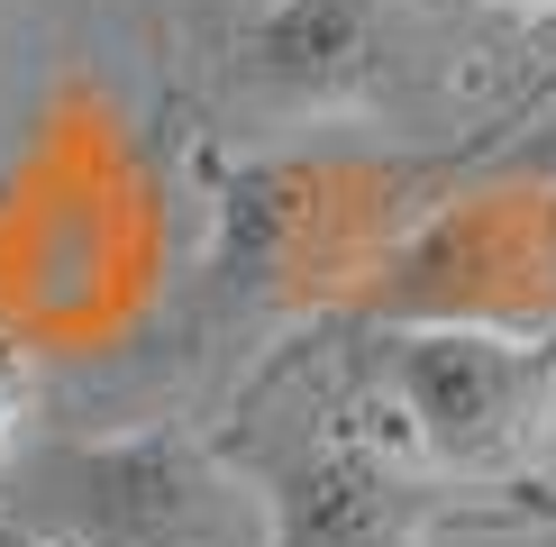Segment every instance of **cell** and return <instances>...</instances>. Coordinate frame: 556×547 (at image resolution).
I'll return each instance as SVG.
<instances>
[{"label": "cell", "mask_w": 556, "mask_h": 547, "mask_svg": "<svg viewBox=\"0 0 556 547\" xmlns=\"http://www.w3.org/2000/svg\"><path fill=\"white\" fill-rule=\"evenodd\" d=\"M28 420H37V365L18 338H0V474L18 466V447H28Z\"/></svg>", "instance_id": "obj_5"}, {"label": "cell", "mask_w": 556, "mask_h": 547, "mask_svg": "<svg viewBox=\"0 0 556 547\" xmlns=\"http://www.w3.org/2000/svg\"><path fill=\"white\" fill-rule=\"evenodd\" d=\"M375 374L410 447L456 484H520L539 456H556V347L475 319H420L375 347Z\"/></svg>", "instance_id": "obj_2"}, {"label": "cell", "mask_w": 556, "mask_h": 547, "mask_svg": "<svg viewBox=\"0 0 556 547\" xmlns=\"http://www.w3.org/2000/svg\"><path fill=\"white\" fill-rule=\"evenodd\" d=\"M0 501L37 547H283L274 484L174 420L28 438L0 474Z\"/></svg>", "instance_id": "obj_1"}, {"label": "cell", "mask_w": 556, "mask_h": 547, "mask_svg": "<svg viewBox=\"0 0 556 547\" xmlns=\"http://www.w3.org/2000/svg\"><path fill=\"white\" fill-rule=\"evenodd\" d=\"M274 511H283V547H392V501L365 466L292 474V493H274Z\"/></svg>", "instance_id": "obj_4"}, {"label": "cell", "mask_w": 556, "mask_h": 547, "mask_svg": "<svg viewBox=\"0 0 556 547\" xmlns=\"http://www.w3.org/2000/svg\"><path fill=\"white\" fill-rule=\"evenodd\" d=\"M502 165H511V174H556V101L539 110V119H529L520 147H502Z\"/></svg>", "instance_id": "obj_6"}, {"label": "cell", "mask_w": 556, "mask_h": 547, "mask_svg": "<svg viewBox=\"0 0 556 547\" xmlns=\"http://www.w3.org/2000/svg\"><path fill=\"white\" fill-rule=\"evenodd\" d=\"M392 74H402L392 0H265L238 37V82L274 110H311V119L375 110Z\"/></svg>", "instance_id": "obj_3"}, {"label": "cell", "mask_w": 556, "mask_h": 547, "mask_svg": "<svg viewBox=\"0 0 556 547\" xmlns=\"http://www.w3.org/2000/svg\"><path fill=\"white\" fill-rule=\"evenodd\" d=\"M493 10H556V0H493Z\"/></svg>", "instance_id": "obj_7"}]
</instances>
